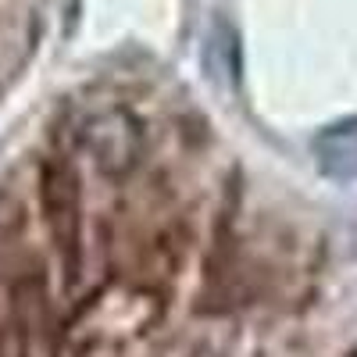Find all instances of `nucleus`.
Returning a JSON list of instances; mask_svg holds the SVG:
<instances>
[{"mask_svg":"<svg viewBox=\"0 0 357 357\" xmlns=\"http://www.w3.org/2000/svg\"><path fill=\"white\" fill-rule=\"evenodd\" d=\"M314 161L318 172L333 183H354L357 178V118H343V122L325 126L314 143Z\"/></svg>","mask_w":357,"mask_h":357,"instance_id":"nucleus-1","label":"nucleus"},{"mask_svg":"<svg viewBox=\"0 0 357 357\" xmlns=\"http://www.w3.org/2000/svg\"><path fill=\"white\" fill-rule=\"evenodd\" d=\"M204 65L218 82H236L240 79V40L225 22H215L211 33L204 40Z\"/></svg>","mask_w":357,"mask_h":357,"instance_id":"nucleus-2","label":"nucleus"}]
</instances>
